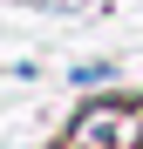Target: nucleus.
Masks as SVG:
<instances>
[{"label": "nucleus", "mask_w": 143, "mask_h": 149, "mask_svg": "<svg viewBox=\"0 0 143 149\" xmlns=\"http://www.w3.org/2000/svg\"><path fill=\"white\" fill-rule=\"evenodd\" d=\"M109 74H116V61H82V68H75V88H82V81H109Z\"/></svg>", "instance_id": "1"}]
</instances>
